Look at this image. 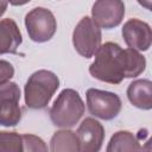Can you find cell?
Here are the masks:
<instances>
[{
  "mask_svg": "<svg viewBox=\"0 0 152 152\" xmlns=\"http://www.w3.org/2000/svg\"><path fill=\"white\" fill-rule=\"evenodd\" d=\"M58 88L59 80L55 72L45 69L34 71L27 78L24 88L25 104L31 109H43Z\"/></svg>",
  "mask_w": 152,
  "mask_h": 152,
  "instance_id": "7a4b0ae2",
  "label": "cell"
},
{
  "mask_svg": "<svg viewBox=\"0 0 152 152\" xmlns=\"http://www.w3.org/2000/svg\"><path fill=\"white\" fill-rule=\"evenodd\" d=\"M23 42L21 32L17 23L11 18L0 20V55L17 53Z\"/></svg>",
  "mask_w": 152,
  "mask_h": 152,
  "instance_id": "8fae6325",
  "label": "cell"
},
{
  "mask_svg": "<svg viewBox=\"0 0 152 152\" xmlns=\"http://www.w3.org/2000/svg\"><path fill=\"white\" fill-rule=\"evenodd\" d=\"M25 26L31 40L45 43L55 36L57 21L50 10L45 7H34L26 14Z\"/></svg>",
  "mask_w": 152,
  "mask_h": 152,
  "instance_id": "277c9868",
  "label": "cell"
},
{
  "mask_svg": "<svg viewBox=\"0 0 152 152\" xmlns=\"http://www.w3.org/2000/svg\"><path fill=\"white\" fill-rule=\"evenodd\" d=\"M80 141V152H97L104 140V128L94 118H86L76 132Z\"/></svg>",
  "mask_w": 152,
  "mask_h": 152,
  "instance_id": "30bf717a",
  "label": "cell"
},
{
  "mask_svg": "<svg viewBox=\"0 0 152 152\" xmlns=\"http://www.w3.org/2000/svg\"><path fill=\"white\" fill-rule=\"evenodd\" d=\"M127 97L134 107L150 110L152 108V82L147 78L133 81L127 88Z\"/></svg>",
  "mask_w": 152,
  "mask_h": 152,
  "instance_id": "7c38bea8",
  "label": "cell"
},
{
  "mask_svg": "<svg viewBox=\"0 0 152 152\" xmlns=\"http://www.w3.org/2000/svg\"><path fill=\"white\" fill-rule=\"evenodd\" d=\"M122 37L126 45L137 51H147L152 43L151 26L138 18L128 19L122 26Z\"/></svg>",
  "mask_w": 152,
  "mask_h": 152,
  "instance_id": "9c48e42d",
  "label": "cell"
},
{
  "mask_svg": "<svg viewBox=\"0 0 152 152\" xmlns=\"http://www.w3.org/2000/svg\"><path fill=\"white\" fill-rule=\"evenodd\" d=\"M86 99L89 113L102 120L115 119L122 107L121 99L118 94L96 88H89L86 93Z\"/></svg>",
  "mask_w": 152,
  "mask_h": 152,
  "instance_id": "8992f818",
  "label": "cell"
},
{
  "mask_svg": "<svg viewBox=\"0 0 152 152\" xmlns=\"http://www.w3.org/2000/svg\"><path fill=\"white\" fill-rule=\"evenodd\" d=\"M86 106L80 94L71 88L63 89L50 108L52 124L61 128L74 127L83 116Z\"/></svg>",
  "mask_w": 152,
  "mask_h": 152,
  "instance_id": "3957f363",
  "label": "cell"
},
{
  "mask_svg": "<svg viewBox=\"0 0 152 152\" xmlns=\"http://www.w3.org/2000/svg\"><path fill=\"white\" fill-rule=\"evenodd\" d=\"M21 138L24 151H48V146L42 138L33 134H23Z\"/></svg>",
  "mask_w": 152,
  "mask_h": 152,
  "instance_id": "2e32d148",
  "label": "cell"
},
{
  "mask_svg": "<svg viewBox=\"0 0 152 152\" xmlns=\"http://www.w3.org/2000/svg\"><path fill=\"white\" fill-rule=\"evenodd\" d=\"M101 28L90 17H83L72 32V44L78 55L91 58L101 45Z\"/></svg>",
  "mask_w": 152,
  "mask_h": 152,
  "instance_id": "5b68a950",
  "label": "cell"
},
{
  "mask_svg": "<svg viewBox=\"0 0 152 152\" xmlns=\"http://www.w3.org/2000/svg\"><path fill=\"white\" fill-rule=\"evenodd\" d=\"M23 138L17 132H0V152H23Z\"/></svg>",
  "mask_w": 152,
  "mask_h": 152,
  "instance_id": "9a60e30c",
  "label": "cell"
},
{
  "mask_svg": "<svg viewBox=\"0 0 152 152\" xmlns=\"http://www.w3.org/2000/svg\"><path fill=\"white\" fill-rule=\"evenodd\" d=\"M14 76L13 65L5 59H0V86L10 82V80Z\"/></svg>",
  "mask_w": 152,
  "mask_h": 152,
  "instance_id": "e0dca14e",
  "label": "cell"
},
{
  "mask_svg": "<svg viewBox=\"0 0 152 152\" xmlns=\"http://www.w3.org/2000/svg\"><path fill=\"white\" fill-rule=\"evenodd\" d=\"M151 1L152 0H138V2L146 10H151Z\"/></svg>",
  "mask_w": 152,
  "mask_h": 152,
  "instance_id": "ffe728a7",
  "label": "cell"
},
{
  "mask_svg": "<svg viewBox=\"0 0 152 152\" xmlns=\"http://www.w3.org/2000/svg\"><path fill=\"white\" fill-rule=\"evenodd\" d=\"M146 69V59L139 51L122 49L114 42H107L96 50L89 65L90 75L102 82L120 84L124 78H134Z\"/></svg>",
  "mask_w": 152,
  "mask_h": 152,
  "instance_id": "6da1fadb",
  "label": "cell"
},
{
  "mask_svg": "<svg viewBox=\"0 0 152 152\" xmlns=\"http://www.w3.org/2000/svg\"><path fill=\"white\" fill-rule=\"evenodd\" d=\"M50 151L52 152L80 151V141L76 132L68 128L55 132L50 140Z\"/></svg>",
  "mask_w": 152,
  "mask_h": 152,
  "instance_id": "4fadbf2b",
  "label": "cell"
},
{
  "mask_svg": "<svg viewBox=\"0 0 152 152\" xmlns=\"http://www.w3.org/2000/svg\"><path fill=\"white\" fill-rule=\"evenodd\" d=\"M20 96V88L15 82L0 86V126L14 127L20 122L23 116Z\"/></svg>",
  "mask_w": 152,
  "mask_h": 152,
  "instance_id": "52a82bcc",
  "label": "cell"
},
{
  "mask_svg": "<svg viewBox=\"0 0 152 152\" xmlns=\"http://www.w3.org/2000/svg\"><path fill=\"white\" fill-rule=\"evenodd\" d=\"M142 146L140 145L137 137L129 131H118L115 132L106 148L107 152H122V151H141Z\"/></svg>",
  "mask_w": 152,
  "mask_h": 152,
  "instance_id": "5bb4252c",
  "label": "cell"
},
{
  "mask_svg": "<svg viewBox=\"0 0 152 152\" xmlns=\"http://www.w3.org/2000/svg\"><path fill=\"white\" fill-rule=\"evenodd\" d=\"M7 6H8V1L7 0H0V18L5 14V12L7 10Z\"/></svg>",
  "mask_w": 152,
  "mask_h": 152,
  "instance_id": "ac0fdd59",
  "label": "cell"
},
{
  "mask_svg": "<svg viewBox=\"0 0 152 152\" xmlns=\"http://www.w3.org/2000/svg\"><path fill=\"white\" fill-rule=\"evenodd\" d=\"M91 19L100 28H114L125 17L122 0H96L91 7Z\"/></svg>",
  "mask_w": 152,
  "mask_h": 152,
  "instance_id": "ba28073f",
  "label": "cell"
},
{
  "mask_svg": "<svg viewBox=\"0 0 152 152\" xmlns=\"http://www.w3.org/2000/svg\"><path fill=\"white\" fill-rule=\"evenodd\" d=\"M7 1L13 6H23L27 2H30L31 0H7Z\"/></svg>",
  "mask_w": 152,
  "mask_h": 152,
  "instance_id": "d6986e66",
  "label": "cell"
}]
</instances>
